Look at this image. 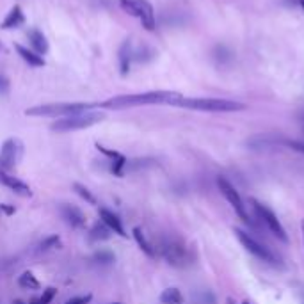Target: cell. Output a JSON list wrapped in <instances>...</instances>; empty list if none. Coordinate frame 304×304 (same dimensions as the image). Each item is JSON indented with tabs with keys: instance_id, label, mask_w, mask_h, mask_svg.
<instances>
[{
	"instance_id": "30bf717a",
	"label": "cell",
	"mask_w": 304,
	"mask_h": 304,
	"mask_svg": "<svg viewBox=\"0 0 304 304\" xmlns=\"http://www.w3.org/2000/svg\"><path fill=\"white\" fill-rule=\"evenodd\" d=\"M18 151H20V144L16 139H7L4 142L2 149H0V167L2 169H11L14 167L18 160Z\"/></svg>"
},
{
	"instance_id": "f1b7e54d",
	"label": "cell",
	"mask_w": 304,
	"mask_h": 304,
	"mask_svg": "<svg viewBox=\"0 0 304 304\" xmlns=\"http://www.w3.org/2000/svg\"><path fill=\"white\" fill-rule=\"evenodd\" d=\"M91 295H82V297H73V299H70V301H66L64 304H88L89 301H91Z\"/></svg>"
},
{
	"instance_id": "ba28073f",
	"label": "cell",
	"mask_w": 304,
	"mask_h": 304,
	"mask_svg": "<svg viewBox=\"0 0 304 304\" xmlns=\"http://www.w3.org/2000/svg\"><path fill=\"white\" fill-rule=\"evenodd\" d=\"M233 233H235L236 238H238V242L242 244L244 247H246V251H249V253L253 254V256H256L258 260L267 262V264H272V265L277 264V258L274 256L272 251H269L265 246H262V244L258 242L254 236H251L249 233H246V231L240 230V228H235Z\"/></svg>"
},
{
	"instance_id": "ffe728a7",
	"label": "cell",
	"mask_w": 304,
	"mask_h": 304,
	"mask_svg": "<svg viewBox=\"0 0 304 304\" xmlns=\"http://www.w3.org/2000/svg\"><path fill=\"white\" fill-rule=\"evenodd\" d=\"M134 238L137 240L139 247H141V249L144 251L148 256H155V249H153L151 244L146 240V236H144V233H142L141 228H134Z\"/></svg>"
},
{
	"instance_id": "5b68a950",
	"label": "cell",
	"mask_w": 304,
	"mask_h": 304,
	"mask_svg": "<svg viewBox=\"0 0 304 304\" xmlns=\"http://www.w3.org/2000/svg\"><path fill=\"white\" fill-rule=\"evenodd\" d=\"M119 4H121V7L130 16H135L141 20L142 27L146 31H155V11H153V6L148 0H119Z\"/></svg>"
},
{
	"instance_id": "4316f807",
	"label": "cell",
	"mask_w": 304,
	"mask_h": 304,
	"mask_svg": "<svg viewBox=\"0 0 304 304\" xmlns=\"http://www.w3.org/2000/svg\"><path fill=\"white\" fill-rule=\"evenodd\" d=\"M96 148H98V151H101L103 155H107V157H111L112 160H116V159H119V153L118 151H114V149H107L105 146H101V144H96Z\"/></svg>"
},
{
	"instance_id": "ac0fdd59",
	"label": "cell",
	"mask_w": 304,
	"mask_h": 304,
	"mask_svg": "<svg viewBox=\"0 0 304 304\" xmlns=\"http://www.w3.org/2000/svg\"><path fill=\"white\" fill-rule=\"evenodd\" d=\"M160 302L162 304H183V295L178 288H167L160 295Z\"/></svg>"
},
{
	"instance_id": "7c38bea8",
	"label": "cell",
	"mask_w": 304,
	"mask_h": 304,
	"mask_svg": "<svg viewBox=\"0 0 304 304\" xmlns=\"http://www.w3.org/2000/svg\"><path fill=\"white\" fill-rule=\"evenodd\" d=\"M0 183H2V185H6V187H9L11 190H14V192L20 194V196H24V198L32 196L29 185H25L21 180L14 178V176L7 175V172H4V171H0Z\"/></svg>"
},
{
	"instance_id": "484cf974",
	"label": "cell",
	"mask_w": 304,
	"mask_h": 304,
	"mask_svg": "<svg viewBox=\"0 0 304 304\" xmlns=\"http://www.w3.org/2000/svg\"><path fill=\"white\" fill-rule=\"evenodd\" d=\"M126 166V159L125 157H119V159H116V160H112V167H111V171L114 172L116 176H121L123 175V167Z\"/></svg>"
},
{
	"instance_id": "d4e9b609",
	"label": "cell",
	"mask_w": 304,
	"mask_h": 304,
	"mask_svg": "<svg viewBox=\"0 0 304 304\" xmlns=\"http://www.w3.org/2000/svg\"><path fill=\"white\" fill-rule=\"evenodd\" d=\"M55 297V288H47V290L43 292V295H41L39 299H36V301H32L31 304H50L52 299Z\"/></svg>"
},
{
	"instance_id": "1f68e13d",
	"label": "cell",
	"mask_w": 304,
	"mask_h": 304,
	"mask_svg": "<svg viewBox=\"0 0 304 304\" xmlns=\"http://www.w3.org/2000/svg\"><path fill=\"white\" fill-rule=\"evenodd\" d=\"M226 302H228V304H236V302H235V301H233V299H231V297H228V299H226Z\"/></svg>"
},
{
	"instance_id": "e575fe53",
	"label": "cell",
	"mask_w": 304,
	"mask_h": 304,
	"mask_svg": "<svg viewBox=\"0 0 304 304\" xmlns=\"http://www.w3.org/2000/svg\"><path fill=\"white\" fill-rule=\"evenodd\" d=\"M14 304H24V302H21V301H16V302H14Z\"/></svg>"
},
{
	"instance_id": "cb8c5ba5",
	"label": "cell",
	"mask_w": 304,
	"mask_h": 304,
	"mask_svg": "<svg viewBox=\"0 0 304 304\" xmlns=\"http://www.w3.org/2000/svg\"><path fill=\"white\" fill-rule=\"evenodd\" d=\"M93 260L100 265H111L112 262H114V254H112L111 251H98V253H95Z\"/></svg>"
},
{
	"instance_id": "d6986e66",
	"label": "cell",
	"mask_w": 304,
	"mask_h": 304,
	"mask_svg": "<svg viewBox=\"0 0 304 304\" xmlns=\"http://www.w3.org/2000/svg\"><path fill=\"white\" fill-rule=\"evenodd\" d=\"M111 228L107 226V224L103 223V221H100V223H96L95 226L91 228V240H107L111 238Z\"/></svg>"
},
{
	"instance_id": "7402d4cb",
	"label": "cell",
	"mask_w": 304,
	"mask_h": 304,
	"mask_svg": "<svg viewBox=\"0 0 304 304\" xmlns=\"http://www.w3.org/2000/svg\"><path fill=\"white\" fill-rule=\"evenodd\" d=\"M59 242H61V236H59V235H50V236H47V238L41 240L39 249L41 251H50V249H54V247H57Z\"/></svg>"
},
{
	"instance_id": "e0dca14e",
	"label": "cell",
	"mask_w": 304,
	"mask_h": 304,
	"mask_svg": "<svg viewBox=\"0 0 304 304\" xmlns=\"http://www.w3.org/2000/svg\"><path fill=\"white\" fill-rule=\"evenodd\" d=\"M25 21V16L21 13V7L20 6H14L13 9L7 13L6 20L2 21V29H14V27H20L21 24Z\"/></svg>"
},
{
	"instance_id": "8fae6325",
	"label": "cell",
	"mask_w": 304,
	"mask_h": 304,
	"mask_svg": "<svg viewBox=\"0 0 304 304\" xmlns=\"http://www.w3.org/2000/svg\"><path fill=\"white\" fill-rule=\"evenodd\" d=\"M61 215L62 219L70 224L71 228H84L85 226V217L77 206L73 205H61Z\"/></svg>"
},
{
	"instance_id": "5bb4252c",
	"label": "cell",
	"mask_w": 304,
	"mask_h": 304,
	"mask_svg": "<svg viewBox=\"0 0 304 304\" xmlns=\"http://www.w3.org/2000/svg\"><path fill=\"white\" fill-rule=\"evenodd\" d=\"M132 41L126 39L125 43L121 45V48H119V70H121V75L123 77H126L130 71V61H132Z\"/></svg>"
},
{
	"instance_id": "d6a6232c",
	"label": "cell",
	"mask_w": 304,
	"mask_h": 304,
	"mask_svg": "<svg viewBox=\"0 0 304 304\" xmlns=\"http://www.w3.org/2000/svg\"><path fill=\"white\" fill-rule=\"evenodd\" d=\"M299 4H301V7H302V11H304V0H299Z\"/></svg>"
},
{
	"instance_id": "8992f818",
	"label": "cell",
	"mask_w": 304,
	"mask_h": 304,
	"mask_svg": "<svg viewBox=\"0 0 304 304\" xmlns=\"http://www.w3.org/2000/svg\"><path fill=\"white\" fill-rule=\"evenodd\" d=\"M160 253L166 258V262L172 267H185L189 264V251L185 244L178 238H164L160 242Z\"/></svg>"
},
{
	"instance_id": "d590c367",
	"label": "cell",
	"mask_w": 304,
	"mask_h": 304,
	"mask_svg": "<svg viewBox=\"0 0 304 304\" xmlns=\"http://www.w3.org/2000/svg\"><path fill=\"white\" fill-rule=\"evenodd\" d=\"M242 304H249V302H242Z\"/></svg>"
},
{
	"instance_id": "44dd1931",
	"label": "cell",
	"mask_w": 304,
	"mask_h": 304,
	"mask_svg": "<svg viewBox=\"0 0 304 304\" xmlns=\"http://www.w3.org/2000/svg\"><path fill=\"white\" fill-rule=\"evenodd\" d=\"M18 283H20L21 288H29V290L39 288V281L36 279V276H34L32 272H24L20 276V279H18Z\"/></svg>"
},
{
	"instance_id": "83f0119b",
	"label": "cell",
	"mask_w": 304,
	"mask_h": 304,
	"mask_svg": "<svg viewBox=\"0 0 304 304\" xmlns=\"http://www.w3.org/2000/svg\"><path fill=\"white\" fill-rule=\"evenodd\" d=\"M9 91V80L6 78V75L0 71V95H7Z\"/></svg>"
},
{
	"instance_id": "9c48e42d",
	"label": "cell",
	"mask_w": 304,
	"mask_h": 304,
	"mask_svg": "<svg viewBox=\"0 0 304 304\" xmlns=\"http://www.w3.org/2000/svg\"><path fill=\"white\" fill-rule=\"evenodd\" d=\"M217 187H219L221 194H223V196L228 200V203L233 206V210L236 212V215H238L246 224H251V219H249V215H247L246 205H244L242 198H240V194L236 192L235 187L231 185V183L228 182L226 178H223V176H221V178H217Z\"/></svg>"
},
{
	"instance_id": "6da1fadb",
	"label": "cell",
	"mask_w": 304,
	"mask_h": 304,
	"mask_svg": "<svg viewBox=\"0 0 304 304\" xmlns=\"http://www.w3.org/2000/svg\"><path fill=\"white\" fill-rule=\"evenodd\" d=\"M182 98V95L176 91H148L137 93V95H125L114 96V98L100 103V107L105 108H126V107H139V105H157V103H169L172 105L176 100Z\"/></svg>"
},
{
	"instance_id": "3957f363",
	"label": "cell",
	"mask_w": 304,
	"mask_h": 304,
	"mask_svg": "<svg viewBox=\"0 0 304 304\" xmlns=\"http://www.w3.org/2000/svg\"><path fill=\"white\" fill-rule=\"evenodd\" d=\"M95 107H100V103H47L27 108L25 114L37 116V118H66V116L93 111Z\"/></svg>"
},
{
	"instance_id": "52a82bcc",
	"label": "cell",
	"mask_w": 304,
	"mask_h": 304,
	"mask_svg": "<svg viewBox=\"0 0 304 304\" xmlns=\"http://www.w3.org/2000/svg\"><path fill=\"white\" fill-rule=\"evenodd\" d=\"M251 203H253V208H254L256 217L267 226V230L270 233L276 236L277 240H281L283 244H288V235H287V231H285L283 224H281L279 219L276 217V213H274L269 206L262 205V203H258L256 200H251Z\"/></svg>"
},
{
	"instance_id": "603a6c76",
	"label": "cell",
	"mask_w": 304,
	"mask_h": 304,
	"mask_svg": "<svg viewBox=\"0 0 304 304\" xmlns=\"http://www.w3.org/2000/svg\"><path fill=\"white\" fill-rule=\"evenodd\" d=\"M73 189H75V192H77L78 196L82 198V200H85L88 203H91V205H96V198L93 196V194L89 192V190L85 189L84 185H80V183H73Z\"/></svg>"
},
{
	"instance_id": "9a60e30c",
	"label": "cell",
	"mask_w": 304,
	"mask_h": 304,
	"mask_svg": "<svg viewBox=\"0 0 304 304\" xmlns=\"http://www.w3.org/2000/svg\"><path fill=\"white\" fill-rule=\"evenodd\" d=\"M14 48H16L18 55H20L25 62H29V66H34V68H43L45 66V59L41 57L39 54H36V52L29 50V48H25V47H21V45H16Z\"/></svg>"
},
{
	"instance_id": "2e32d148",
	"label": "cell",
	"mask_w": 304,
	"mask_h": 304,
	"mask_svg": "<svg viewBox=\"0 0 304 304\" xmlns=\"http://www.w3.org/2000/svg\"><path fill=\"white\" fill-rule=\"evenodd\" d=\"M27 36H29V39H31L36 54H39V55L47 54L48 52V41H47V37L43 36V32H39L37 29H31Z\"/></svg>"
},
{
	"instance_id": "f546056e",
	"label": "cell",
	"mask_w": 304,
	"mask_h": 304,
	"mask_svg": "<svg viewBox=\"0 0 304 304\" xmlns=\"http://www.w3.org/2000/svg\"><path fill=\"white\" fill-rule=\"evenodd\" d=\"M287 144L290 146L292 149H295V151L304 153V142H301V141H288Z\"/></svg>"
},
{
	"instance_id": "277c9868",
	"label": "cell",
	"mask_w": 304,
	"mask_h": 304,
	"mask_svg": "<svg viewBox=\"0 0 304 304\" xmlns=\"http://www.w3.org/2000/svg\"><path fill=\"white\" fill-rule=\"evenodd\" d=\"M105 114L103 112H95V111H88V112H80V114H73V116H66L61 118L52 125L54 132H75V130H84L89 126L96 125V123L103 121Z\"/></svg>"
},
{
	"instance_id": "8d00e7d4",
	"label": "cell",
	"mask_w": 304,
	"mask_h": 304,
	"mask_svg": "<svg viewBox=\"0 0 304 304\" xmlns=\"http://www.w3.org/2000/svg\"><path fill=\"white\" fill-rule=\"evenodd\" d=\"M112 304H119V302H112Z\"/></svg>"
},
{
	"instance_id": "7a4b0ae2",
	"label": "cell",
	"mask_w": 304,
	"mask_h": 304,
	"mask_svg": "<svg viewBox=\"0 0 304 304\" xmlns=\"http://www.w3.org/2000/svg\"><path fill=\"white\" fill-rule=\"evenodd\" d=\"M175 107L190 108V111H201V112H236L244 111L246 105L233 100H223V98H185L182 96L176 100Z\"/></svg>"
},
{
	"instance_id": "836d02e7",
	"label": "cell",
	"mask_w": 304,
	"mask_h": 304,
	"mask_svg": "<svg viewBox=\"0 0 304 304\" xmlns=\"http://www.w3.org/2000/svg\"><path fill=\"white\" fill-rule=\"evenodd\" d=\"M302 238H304V221H302Z\"/></svg>"
},
{
	"instance_id": "4dcf8cb0",
	"label": "cell",
	"mask_w": 304,
	"mask_h": 304,
	"mask_svg": "<svg viewBox=\"0 0 304 304\" xmlns=\"http://www.w3.org/2000/svg\"><path fill=\"white\" fill-rule=\"evenodd\" d=\"M0 208H2L4 212L7 213V215H11V213H14V208H13V206H7V205H0Z\"/></svg>"
},
{
	"instance_id": "4fadbf2b",
	"label": "cell",
	"mask_w": 304,
	"mask_h": 304,
	"mask_svg": "<svg viewBox=\"0 0 304 304\" xmlns=\"http://www.w3.org/2000/svg\"><path fill=\"white\" fill-rule=\"evenodd\" d=\"M100 217H101V221H103V223L107 224L112 231H114V233L126 236L125 228H123L121 221H119V217L116 215V213H112L111 210H107V208H100Z\"/></svg>"
}]
</instances>
